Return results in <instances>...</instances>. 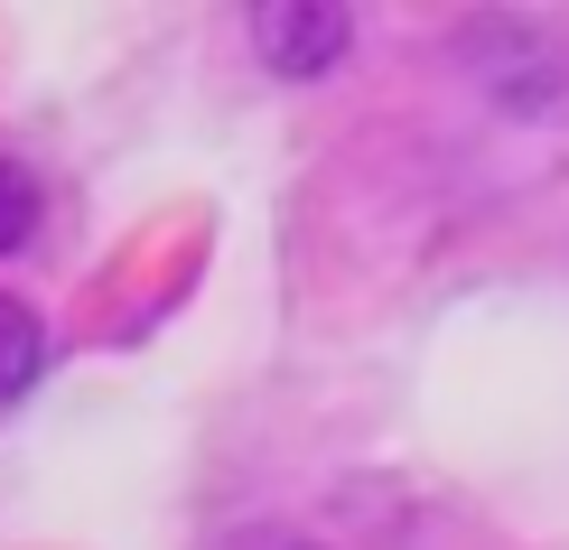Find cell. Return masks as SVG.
Listing matches in <instances>:
<instances>
[{
  "label": "cell",
  "mask_w": 569,
  "mask_h": 550,
  "mask_svg": "<svg viewBox=\"0 0 569 550\" xmlns=\"http://www.w3.org/2000/svg\"><path fill=\"white\" fill-rule=\"evenodd\" d=\"M448 47H458V66L477 76V93L495 112H513L532 131H569V47L551 29H532V19H467Z\"/></svg>",
  "instance_id": "obj_1"
},
{
  "label": "cell",
  "mask_w": 569,
  "mask_h": 550,
  "mask_svg": "<svg viewBox=\"0 0 569 550\" xmlns=\"http://www.w3.org/2000/svg\"><path fill=\"white\" fill-rule=\"evenodd\" d=\"M243 29H252V57H262L271 76H290V84L337 76L346 47H355V19L337 10V0H262Z\"/></svg>",
  "instance_id": "obj_2"
},
{
  "label": "cell",
  "mask_w": 569,
  "mask_h": 550,
  "mask_svg": "<svg viewBox=\"0 0 569 550\" xmlns=\"http://www.w3.org/2000/svg\"><path fill=\"white\" fill-rule=\"evenodd\" d=\"M47 373V327L29 299H0V401H19Z\"/></svg>",
  "instance_id": "obj_3"
},
{
  "label": "cell",
  "mask_w": 569,
  "mask_h": 550,
  "mask_svg": "<svg viewBox=\"0 0 569 550\" xmlns=\"http://www.w3.org/2000/svg\"><path fill=\"white\" fill-rule=\"evenodd\" d=\"M38 224H47V187H38V169L0 150V252H29Z\"/></svg>",
  "instance_id": "obj_4"
},
{
  "label": "cell",
  "mask_w": 569,
  "mask_h": 550,
  "mask_svg": "<svg viewBox=\"0 0 569 550\" xmlns=\"http://www.w3.org/2000/svg\"><path fill=\"white\" fill-rule=\"evenodd\" d=\"M280 550H327V541H280Z\"/></svg>",
  "instance_id": "obj_5"
}]
</instances>
